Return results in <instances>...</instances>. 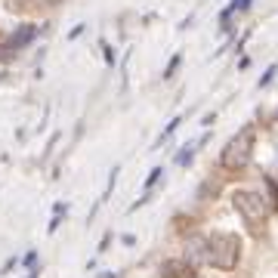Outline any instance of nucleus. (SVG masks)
<instances>
[{
	"instance_id": "f257e3e1",
	"label": "nucleus",
	"mask_w": 278,
	"mask_h": 278,
	"mask_svg": "<svg viewBox=\"0 0 278 278\" xmlns=\"http://www.w3.org/2000/svg\"><path fill=\"white\" fill-rule=\"evenodd\" d=\"M254 145H257V127L248 124L241 127L220 151V164L226 170H244L251 164V158H254Z\"/></svg>"
},
{
	"instance_id": "f03ea898",
	"label": "nucleus",
	"mask_w": 278,
	"mask_h": 278,
	"mask_svg": "<svg viewBox=\"0 0 278 278\" xmlns=\"http://www.w3.org/2000/svg\"><path fill=\"white\" fill-rule=\"evenodd\" d=\"M241 260V238L235 232H213L207 238V263L220 272H232Z\"/></svg>"
},
{
	"instance_id": "7ed1b4c3",
	"label": "nucleus",
	"mask_w": 278,
	"mask_h": 278,
	"mask_svg": "<svg viewBox=\"0 0 278 278\" xmlns=\"http://www.w3.org/2000/svg\"><path fill=\"white\" fill-rule=\"evenodd\" d=\"M266 204H269V201H266L260 192H251V189H235V192H232V207L244 217L248 226L266 223V213H269Z\"/></svg>"
},
{
	"instance_id": "20e7f679",
	"label": "nucleus",
	"mask_w": 278,
	"mask_h": 278,
	"mask_svg": "<svg viewBox=\"0 0 278 278\" xmlns=\"http://www.w3.org/2000/svg\"><path fill=\"white\" fill-rule=\"evenodd\" d=\"M37 37V25H31V22H25V25H19L7 41H4V50L7 53H16V50H22V47H28L31 41Z\"/></svg>"
},
{
	"instance_id": "39448f33",
	"label": "nucleus",
	"mask_w": 278,
	"mask_h": 278,
	"mask_svg": "<svg viewBox=\"0 0 278 278\" xmlns=\"http://www.w3.org/2000/svg\"><path fill=\"white\" fill-rule=\"evenodd\" d=\"M195 266L186 260V257H173V260H164L161 266V278H195Z\"/></svg>"
},
{
	"instance_id": "423d86ee",
	"label": "nucleus",
	"mask_w": 278,
	"mask_h": 278,
	"mask_svg": "<svg viewBox=\"0 0 278 278\" xmlns=\"http://www.w3.org/2000/svg\"><path fill=\"white\" fill-rule=\"evenodd\" d=\"M186 260H189L192 266L207 263V238H192V241L186 244Z\"/></svg>"
},
{
	"instance_id": "0eeeda50",
	"label": "nucleus",
	"mask_w": 278,
	"mask_h": 278,
	"mask_svg": "<svg viewBox=\"0 0 278 278\" xmlns=\"http://www.w3.org/2000/svg\"><path fill=\"white\" fill-rule=\"evenodd\" d=\"M53 0H10V10L16 13H47Z\"/></svg>"
},
{
	"instance_id": "6e6552de",
	"label": "nucleus",
	"mask_w": 278,
	"mask_h": 278,
	"mask_svg": "<svg viewBox=\"0 0 278 278\" xmlns=\"http://www.w3.org/2000/svg\"><path fill=\"white\" fill-rule=\"evenodd\" d=\"M251 4H254V0H232V4H229V7H226L223 13H220V28L226 31V28H229V19H232L235 13H241V10H248Z\"/></svg>"
},
{
	"instance_id": "1a4fd4ad",
	"label": "nucleus",
	"mask_w": 278,
	"mask_h": 278,
	"mask_svg": "<svg viewBox=\"0 0 278 278\" xmlns=\"http://www.w3.org/2000/svg\"><path fill=\"white\" fill-rule=\"evenodd\" d=\"M179 121H182V117H173V121H170V124L164 127V133H161V136H158V142H155V145H161V142H167V139H170V136L176 133V127H179Z\"/></svg>"
},
{
	"instance_id": "9d476101",
	"label": "nucleus",
	"mask_w": 278,
	"mask_h": 278,
	"mask_svg": "<svg viewBox=\"0 0 278 278\" xmlns=\"http://www.w3.org/2000/svg\"><path fill=\"white\" fill-rule=\"evenodd\" d=\"M117 173H121V167H114V170L108 173V186H105V192H102V201H108V195L114 192V182H117Z\"/></svg>"
},
{
	"instance_id": "9b49d317",
	"label": "nucleus",
	"mask_w": 278,
	"mask_h": 278,
	"mask_svg": "<svg viewBox=\"0 0 278 278\" xmlns=\"http://www.w3.org/2000/svg\"><path fill=\"white\" fill-rule=\"evenodd\" d=\"M179 62H182V53H176V56L170 59V65L164 68V81H170V77L176 74V68H179Z\"/></svg>"
},
{
	"instance_id": "f8f14e48",
	"label": "nucleus",
	"mask_w": 278,
	"mask_h": 278,
	"mask_svg": "<svg viewBox=\"0 0 278 278\" xmlns=\"http://www.w3.org/2000/svg\"><path fill=\"white\" fill-rule=\"evenodd\" d=\"M102 53H105V65H114L117 62V56H114V50H111L108 41H102Z\"/></svg>"
},
{
	"instance_id": "ddd939ff",
	"label": "nucleus",
	"mask_w": 278,
	"mask_h": 278,
	"mask_svg": "<svg viewBox=\"0 0 278 278\" xmlns=\"http://www.w3.org/2000/svg\"><path fill=\"white\" fill-rule=\"evenodd\" d=\"M275 71H278V65H269V68H266V74L260 77V87H269V84H272V77H275Z\"/></svg>"
},
{
	"instance_id": "4468645a",
	"label": "nucleus",
	"mask_w": 278,
	"mask_h": 278,
	"mask_svg": "<svg viewBox=\"0 0 278 278\" xmlns=\"http://www.w3.org/2000/svg\"><path fill=\"white\" fill-rule=\"evenodd\" d=\"M161 173H164V170H161V167H155V170H151V173H148V179H145V189H151V186H155V182H158V179H161Z\"/></svg>"
},
{
	"instance_id": "2eb2a0df",
	"label": "nucleus",
	"mask_w": 278,
	"mask_h": 278,
	"mask_svg": "<svg viewBox=\"0 0 278 278\" xmlns=\"http://www.w3.org/2000/svg\"><path fill=\"white\" fill-rule=\"evenodd\" d=\"M84 31H87V25H84V22H81V25H74V28L68 31V41H77V37H81Z\"/></svg>"
},
{
	"instance_id": "dca6fc26",
	"label": "nucleus",
	"mask_w": 278,
	"mask_h": 278,
	"mask_svg": "<svg viewBox=\"0 0 278 278\" xmlns=\"http://www.w3.org/2000/svg\"><path fill=\"white\" fill-rule=\"evenodd\" d=\"M192 151H195V148H192V145H186V148L179 151V158H176V161H179V164H189V161H192Z\"/></svg>"
},
{
	"instance_id": "f3484780",
	"label": "nucleus",
	"mask_w": 278,
	"mask_h": 278,
	"mask_svg": "<svg viewBox=\"0 0 278 278\" xmlns=\"http://www.w3.org/2000/svg\"><path fill=\"white\" fill-rule=\"evenodd\" d=\"M266 186H269V192H272V207L278 210V186H275L272 179H266Z\"/></svg>"
},
{
	"instance_id": "a211bd4d",
	"label": "nucleus",
	"mask_w": 278,
	"mask_h": 278,
	"mask_svg": "<svg viewBox=\"0 0 278 278\" xmlns=\"http://www.w3.org/2000/svg\"><path fill=\"white\" fill-rule=\"evenodd\" d=\"M22 263H25V266H28V269H34V263H37V251H28V254H25V260H22Z\"/></svg>"
},
{
	"instance_id": "6ab92c4d",
	"label": "nucleus",
	"mask_w": 278,
	"mask_h": 278,
	"mask_svg": "<svg viewBox=\"0 0 278 278\" xmlns=\"http://www.w3.org/2000/svg\"><path fill=\"white\" fill-rule=\"evenodd\" d=\"M16 263H19V260H16V257H10V260H7V263H4V269H0V275H7V272H10V269H16Z\"/></svg>"
},
{
	"instance_id": "aec40b11",
	"label": "nucleus",
	"mask_w": 278,
	"mask_h": 278,
	"mask_svg": "<svg viewBox=\"0 0 278 278\" xmlns=\"http://www.w3.org/2000/svg\"><path fill=\"white\" fill-rule=\"evenodd\" d=\"M25 278H41V269H37V266H34V269H31V272L25 275Z\"/></svg>"
}]
</instances>
